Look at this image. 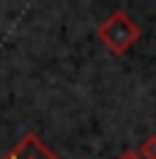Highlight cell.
<instances>
[{"instance_id":"obj_1","label":"cell","mask_w":156,"mask_h":159,"mask_svg":"<svg viewBox=\"0 0 156 159\" xmlns=\"http://www.w3.org/2000/svg\"><path fill=\"white\" fill-rule=\"evenodd\" d=\"M99 41L112 52V55H121L131 47L137 39H140V25L126 14V11H115L109 14L101 25H99Z\"/></svg>"},{"instance_id":"obj_2","label":"cell","mask_w":156,"mask_h":159,"mask_svg":"<svg viewBox=\"0 0 156 159\" xmlns=\"http://www.w3.org/2000/svg\"><path fill=\"white\" fill-rule=\"evenodd\" d=\"M3 159H58V154L36 134H25Z\"/></svg>"},{"instance_id":"obj_3","label":"cell","mask_w":156,"mask_h":159,"mask_svg":"<svg viewBox=\"0 0 156 159\" xmlns=\"http://www.w3.org/2000/svg\"><path fill=\"white\" fill-rule=\"evenodd\" d=\"M140 157L142 159H156V134H151V137L140 145Z\"/></svg>"},{"instance_id":"obj_4","label":"cell","mask_w":156,"mask_h":159,"mask_svg":"<svg viewBox=\"0 0 156 159\" xmlns=\"http://www.w3.org/2000/svg\"><path fill=\"white\" fill-rule=\"evenodd\" d=\"M118 159H142V157H140V151H131V148H129V151H123Z\"/></svg>"}]
</instances>
